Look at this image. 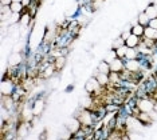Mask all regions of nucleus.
<instances>
[{
  "label": "nucleus",
  "instance_id": "f257e3e1",
  "mask_svg": "<svg viewBox=\"0 0 157 140\" xmlns=\"http://www.w3.org/2000/svg\"><path fill=\"white\" fill-rule=\"evenodd\" d=\"M16 89V83L10 77H2L0 81V95H12Z\"/></svg>",
  "mask_w": 157,
  "mask_h": 140
},
{
  "label": "nucleus",
  "instance_id": "f03ea898",
  "mask_svg": "<svg viewBox=\"0 0 157 140\" xmlns=\"http://www.w3.org/2000/svg\"><path fill=\"white\" fill-rule=\"evenodd\" d=\"M65 127L71 132V134H75V132H78L82 128V124H81V121L78 120V117H75L73 115V116H70L69 119H66Z\"/></svg>",
  "mask_w": 157,
  "mask_h": 140
},
{
  "label": "nucleus",
  "instance_id": "7ed1b4c3",
  "mask_svg": "<svg viewBox=\"0 0 157 140\" xmlns=\"http://www.w3.org/2000/svg\"><path fill=\"white\" fill-rule=\"evenodd\" d=\"M22 63H24V57L22 55V52H12L8 56V59H7V66H10V67L20 66Z\"/></svg>",
  "mask_w": 157,
  "mask_h": 140
},
{
  "label": "nucleus",
  "instance_id": "20e7f679",
  "mask_svg": "<svg viewBox=\"0 0 157 140\" xmlns=\"http://www.w3.org/2000/svg\"><path fill=\"white\" fill-rule=\"evenodd\" d=\"M155 106V100L151 98H144V99H138V108L144 112H151Z\"/></svg>",
  "mask_w": 157,
  "mask_h": 140
},
{
  "label": "nucleus",
  "instance_id": "39448f33",
  "mask_svg": "<svg viewBox=\"0 0 157 140\" xmlns=\"http://www.w3.org/2000/svg\"><path fill=\"white\" fill-rule=\"evenodd\" d=\"M125 70L130 71V72H138L141 71V63L138 59H129L125 60Z\"/></svg>",
  "mask_w": 157,
  "mask_h": 140
},
{
  "label": "nucleus",
  "instance_id": "423d86ee",
  "mask_svg": "<svg viewBox=\"0 0 157 140\" xmlns=\"http://www.w3.org/2000/svg\"><path fill=\"white\" fill-rule=\"evenodd\" d=\"M67 60H69L67 56H59V57H56V59H54V67L58 74L63 72V70H65V67L67 64Z\"/></svg>",
  "mask_w": 157,
  "mask_h": 140
},
{
  "label": "nucleus",
  "instance_id": "0eeeda50",
  "mask_svg": "<svg viewBox=\"0 0 157 140\" xmlns=\"http://www.w3.org/2000/svg\"><path fill=\"white\" fill-rule=\"evenodd\" d=\"M125 70V60L121 59V57H117L114 59L112 63H110V71H114V72H121V71Z\"/></svg>",
  "mask_w": 157,
  "mask_h": 140
},
{
  "label": "nucleus",
  "instance_id": "6e6552de",
  "mask_svg": "<svg viewBox=\"0 0 157 140\" xmlns=\"http://www.w3.org/2000/svg\"><path fill=\"white\" fill-rule=\"evenodd\" d=\"M141 39L142 38H140V36H137V35H133L132 34L129 38L125 40V45L128 47V48H137L138 47V44L141 43Z\"/></svg>",
  "mask_w": 157,
  "mask_h": 140
},
{
  "label": "nucleus",
  "instance_id": "1a4fd4ad",
  "mask_svg": "<svg viewBox=\"0 0 157 140\" xmlns=\"http://www.w3.org/2000/svg\"><path fill=\"white\" fill-rule=\"evenodd\" d=\"M149 21H151V17L146 15L145 11H140V12L137 13V23L138 24H141V26H144V27H148Z\"/></svg>",
  "mask_w": 157,
  "mask_h": 140
},
{
  "label": "nucleus",
  "instance_id": "9d476101",
  "mask_svg": "<svg viewBox=\"0 0 157 140\" xmlns=\"http://www.w3.org/2000/svg\"><path fill=\"white\" fill-rule=\"evenodd\" d=\"M144 11L146 12V15L151 17V19H155V17H157V4H156V3L151 2L148 5L145 7Z\"/></svg>",
  "mask_w": 157,
  "mask_h": 140
},
{
  "label": "nucleus",
  "instance_id": "9b49d317",
  "mask_svg": "<svg viewBox=\"0 0 157 140\" xmlns=\"http://www.w3.org/2000/svg\"><path fill=\"white\" fill-rule=\"evenodd\" d=\"M95 79L98 80V83L101 84V87L106 88L108 85L110 84V80H109V74H102V72H98L95 75Z\"/></svg>",
  "mask_w": 157,
  "mask_h": 140
},
{
  "label": "nucleus",
  "instance_id": "f8f14e48",
  "mask_svg": "<svg viewBox=\"0 0 157 140\" xmlns=\"http://www.w3.org/2000/svg\"><path fill=\"white\" fill-rule=\"evenodd\" d=\"M117 57H118V56H117V51H116V49L108 48V51L103 53V57H102V59L106 60L108 63H112L114 59H117Z\"/></svg>",
  "mask_w": 157,
  "mask_h": 140
},
{
  "label": "nucleus",
  "instance_id": "ddd939ff",
  "mask_svg": "<svg viewBox=\"0 0 157 140\" xmlns=\"http://www.w3.org/2000/svg\"><path fill=\"white\" fill-rule=\"evenodd\" d=\"M130 31H132V34H133V35H137V36L142 38V36H144V34H145V27L141 26V24H138V23H136V24L132 26Z\"/></svg>",
  "mask_w": 157,
  "mask_h": 140
},
{
  "label": "nucleus",
  "instance_id": "4468645a",
  "mask_svg": "<svg viewBox=\"0 0 157 140\" xmlns=\"http://www.w3.org/2000/svg\"><path fill=\"white\" fill-rule=\"evenodd\" d=\"M97 70L98 72H102V74H109L110 72V63H108L106 60H101L97 66Z\"/></svg>",
  "mask_w": 157,
  "mask_h": 140
},
{
  "label": "nucleus",
  "instance_id": "2eb2a0df",
  "mask_svg": "<svg viewBox=\"0 0 157 140\" xmlns=\"http://www.w3.org/2000/svg\"><path fill=\"white\" fill-rule=\"evenodd\" d=\"M138 55H140V52H138V49H137V48H128L126 55H125V59H124V60L138 59Z\"/></svg>",
  "mask_w": 157,
  "mask_h": 140
},
{
  "label": "nucleus",
  "instance_id": "dca6fc26",
  "mask_svg": "<svg viewBox=\"0 0 157 140\" xmlns=\"http://www.w3.org/2000/svg\"><path fill=\"white\" fill-rule=\"evenodd\" d=\"M145 38H149V39H153V40L157 41V30L152 27H145V34H144Z\"/></svg>",
  "mask_w": 157,
  "mask_h": 140
},
{
  "label": "nucleus",
  "instance_id": "f3484780",
  "mask_svg": "<svg viewBox=\"0 0 157 140\" xmlns=\"http://www.w3.org/2000/svg\"><path fill=\"white\" fill-rule=\"evenodd\" d=\"M10 7H11L12 12H20V13H23L24 11H26V8H24L23 4H22V2H12L11 4H10Z\"/></svg>",
  "mask_w": 157,
  "mask_h": 140
},
{
  "label": "nucleus",
  "instance_id": "a211bd4d",
  "mask_svg": "<svg viewBox=\"0 0 157 140\" xmlns=\"http://www.w3.org/2000/svg\"><path fill=\"white\" fill-rule=\"evenodd\" d=\"M105 108H106V112H110V113H117L121 108L120 104H116V103H108L105 104Z\"/></svg>",
  "mask_w": 157,
  "mask_h": 140
},
{
  "label": "nucleus",
  "instance_id": "6ab92c4d",
  "mask_svg": "<svg viewBox=\"0 0 157 140\" xmlns=\"http://www.w3.org/2000/svg\"><path fill=\"white\" fill-rule=\"evenodd\" d=\"M125 44V40L121 36L118 38H116V39H113L112 40V44H110V48H113V49H117V48H120L121 45H124Z\"/></svg>",
  "mask_w": 157,
  "mask_h": 140
},
{
  "label": "nucleus",
  "instance_id": "aec40b11",
  "mask_svg": "<svg viewBox=\"0 0 157 140\" xmlns=\"http://www.w3.org/2000/svg\"><path fill=\"white\" fill-rule=\"evenodd\" d=\"M20 17H22V13L20 12H12L11 17H10V24H17L20 21Z\"/></svg>",
  "mask_w": 157,
  "mask_h": 140
},
{
  "label": "nucleus",
  "instance_id": "412c9836",
  "mask_svg": "<svg viewBox=\"0 0 157 140\" xmlns=\"http://www.w3.org/2000/svg\"><path fill=\"white\" fill-rule=\"evenodd\" d=\"M116 51H117V56L121 57V59H125V55H126V51H128V47L124 44V45H121L120 48H117Z\"/></svg>",
  "mask_w": 157,
  "mask_h": 140
},
{
  "label": "nucleus",
  "instance_id": "4be33fe9",
  "mask_svg": "<svg viewBox=\"0 0 157 140\" xmlns=\"http://www.w3.org/2000/svg\"><path fill=\"white\" fill-rule=\"evenodd\" d=\"M149 27L157 30V17H155V19H151V21H149Z\"/></svg>",
  "mask_w": 157,
  "mask_h": 140
},
{
  "label": "nucleus",
  "instance_id": "5701e85b",
  "mask_svg": "<svg viewBox=\"0 0 157 140\" xmlns=\"http://www.w3.org/2000/svg\"><path fill=\"white\" fill-rule=\"evenodd\" d=\"M31 3H33V0H22V4L24 8H28V7L31 5Z\"/></svg>",
  "mask_w": 157,
  "mask_h": 140
},
{
  "label": "nucleus",
  "instance_id": "b1692460",
  "mask_svg": "<svg viewBox=\"0 0 157 140\" xmlns=\"http://www.w3.org/2000/svg\"><path fill=\"white\" fill-rule=\"evenodd\" d=\"M13 0H0V5H10Z\"/></svg>",
  "mask_w": 157,
  "mask_h": 140
},
{
  "label": "nucleus",
  "instance_id": "393cba45",
  "mask_svg": "<svg viewBox=\"0 0 157 140\" xmlns=\"http://www.w3.org/2000/svg\"><path fill=\"white\" fill-rule=\"evenodd\" d=\"M153 109H155V111H157V100L155 102V106H153Z\"/></svg>",
  "mask_w": 157,
  "mask_h": 140
},
{
  "label": "nucleus",
  "instance_id": "a878e982",
  "mask_svg": "<svg viewBox=\"0 0 157 140\" xmlns=\"http://www.w3.org/2000/svg\"><path fill=\"white\" fill-rule=\"evenodd\" d=\"M13 2H22V0H13Z\"/></svg>",
  "mask_w": 157,
  "mask_h": 140
}]
</instances>
